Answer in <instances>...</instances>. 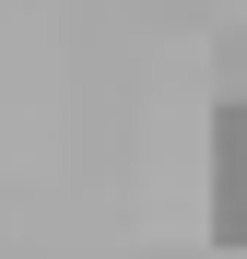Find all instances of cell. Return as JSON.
Returning a JSON list of instances; mask_svg holds the SVG:
<instances>
[{"mask_svg":"<svg viewBox=\"0 0 247 259\" xmlns=\"http://www.w3.org/2000/svg\"><path fill=\"white\" fill-rule=\"evenodd\" d=\"M212 247H247V95L212 130Z\"/></svg>","mask_w":247,"mask_h":259,"instance_id":"1","label":"cell"},{"mask_svg":"<svg viewBox=\"0 0 247 259\" xmlns=\"http://www.w3.org/2000/svg\"><path fill=\"white\" fill-rule=\"evenodd\" d=\"M212 259H247V247H212Z\"/></svg>","mask_w":247,"mask_h":259,"instance_id":"2","label":"cell"}]
</instances>
